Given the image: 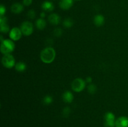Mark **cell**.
I'll return each mask as SVG.
<instances>
[{"instance_id": "obj_1", "label": "cell", "mask_w": 128, "mask_h": 127, "mask_svg": "<svg viewBox=\"0 0 128 127\" xmlns=\"http://www.w3.org/2000/svg\"><path fill=\"white\" fill-rule=\"evenodd\" d=\"M56 57V51L52 47H47L44 49L40 54V58L42 62L51 64L54 61Z\"/></svg>"}, {"instance_id": "obj_2", "label": "cell", "mask_w": 128, "mask_h": 127, "mask_svg": "<svg viewBox=\"0 0 128 127\" xmlns=\"http://www.w3.org/2000/svg\"><path fill=\"white\" fill-rule=\"evenodd\" d=\"M14 43L11 39H4L1 44V52L4 55L9 54L14 51Z\"/></svg>"}, {"instance_id": "obj_3", "label": "cell", "mask_w": 128, "mask_h": 127, "mask_svg": "<svg viewBox=\"0 0 128 127\" xmlns=\"http://www.w3.org/2000/svg\"><path fill=\"white\" fill-rule=\"evenodd\" d=\"M86 87V82L82 78H75L71 83V88L72 90L76 92H80L83 90Z\"/></svg>"}, {"instance_id": "obj_4", "label": "cell", "mask_w": 128, "mask_h": 127, "mask_svg": "<svg viewBox=\"0 0 128 127\" xmlns=\"http://www.w3.org/2000/svg\"><path fill=\"white\" fill-rule=\"evenodd\" d=\"M2 64L6 68H11L15 66V59L11 54L4 55L2 58Z\"/></svg>"}, {"instance_id": "obj_5", "label": "cell", "mask_w": 128, "mask_h": 127, "mask_svg": "<svg viewBox=\"0 0 128 127\" xmlns=\"http://www.w3.org/2000/svg\"><path fill=\"white\" fill-rule=\"evenodd\" d=\"M22 34L24 36H30L33 32V25L30 21H24L22 22L20 27Z\"/></svg>"}, {"instance_id": "obj_6", "label": "cell", "mask_w": 128, "mask_h": 127, "mask_svg": "<svg viewBox=\"0 0 128 127\" xmlns=\"http://www.w3.org/2000/svg\"><path fill=\"white\" fill-rule=\"evenodd\" d=\"M104 127H115V115L112 112H107L104 115Z\"/></svg>"}, {"instance_id": "obj_7", "label": "cell", "mask_w": 128, "mask_h": 127, "mask_svg": "<svg viewBox=\"0 0 128 127\" xmlns=\"http://www.w3.org/2000/svg\"><path fill=\"white\" fill-rule=\"evenodd\" d=\"M22 34V33L21 32V29H20L19 27H15L10 30L9 36H10V39L11 40L14 41H17L21 39Z\"/></svg>"}, {"instance_id": "obj_8", "label": "cell", "mask_w": 128, "mask_h": 127, "mask_svg": "<svg viewBox=\"0 0 128 127\" xmlns=\"http://www.w3.org/2000/svg\"><path fill=\"white\" fill-rule=\"evenodd\" d=\"M115 127H128V118L126 117H120L115 122Z\"/></svg>"}, {"instance_id": "obj_9", "label": "cell", "mask_w": 128, "mask_h": 127, "mask_svg": "<svg viewBox=\"0 0 128 127\" xmlns=\"http://www.w3.org/2000/svg\"><path fill=\"white\" fill-rule=\"evenodd\" d=\"M74 0H60V7L63 10H68L73 5Z\"/></svg>"}, {"instance_id": "obj_10", "label": "cell", "mask_w": 128, "mask_h": 127, "mask_svg": "<svg viewBox=\"0 0 128 127\" xmlns=\"http://www.w3.org/2000/svg\"><path fill=\"white\" fill-rule=\"evenodd\" d=\"M60 21H61L60 16L56 13H52L48 16V21L52 25L56 26V25L59 24Z\"/></svg>"}, {"instance_id": "obj_11", "label": "cell", "mask_w": 128, "mask_h": 127, "mask_svg": "<svg viewBox=\"0 0 128 127\" xmlns=\"http://www.w3.org/2000/svg\"><path fill=\"white\" fill-rule=\"evenodd\" d=\"M41 8L44 11L51 12L54 9V6L51 1H45L42 2V5H41Z\"/></svg>"}, {"instance_id": "obj_12", "label": "cell", "mask_w": 128, "mask_h": 127, "mask_svg": "<svg viewBox=\"0 0 128 127\" xmlns=\"http://www.w3.org/2000/svg\"><path fill=\"white\" fill-rule=\"evenodd\" d=\"M24 7L22 4H20L19 2H15L12 4L11 7V10L12 12L14 14H20L23 11Z\"/></svg>"}, {"instance_id": "obj_13", "label": "cell", "mask_w": 128, "mask_h": 127, "mask_svg": "<svg viewBox=\"0 0 128 127\" xmlns=\"http://www.w3.org/2000/svg\"><path fill=\"white\" fill-rule=\"evenodd\" d=\"M74 95L70 91H66L62 94V100L64 102L70 103L73 101Z\"/></svg>"}, {"instance_id": "obj_14", "label": "cell", "mask_w": 128, "mask_h": 127, "mask_svg": "<svg viewBox=\"0 0 128 127\" xmlns=\"http://www.w3.org/2000/svg\"><path fill=\"white\" fill-rule=\"evenodd\" d=\"M104 22V17L101 14H97L94 17V23L97 26H101Z\"/></svg>"}, {"instance_id": "obj_15", "label": "cell", "mask_w": 128, "mask_h": 127, "mask_svg": "<svg viewBox=\"0 0 128 127\" xmlns=\"http://www.w3.org/2000/svg\"><path fill=\"white\" fill-rule=\"evenodd\" d=\"M36 26L37 29L40 30H42L46 26V22L43 18L38 19L36 21Z\"/></svg>"}, {"instance_id": "obj_16", "label": "cell", "mask_w": 128, "mask_h": 127, "mask_svg": "<svg viewBox=\"0 0 128 127\" xmlns=\"http://www.w3.org/2000/svg\"><path fill=\"white\" fill-rule=\"evenodd\" d=\"M15 69L18 71V72H22L24 71H25V70L26 69V65L24 62H19L18 63L16 64L15 65Z\"/></svg>"}, {"instance_id": "obj_17", "label": "cell", "mask_w": 128, "mask_h": 127, "mask_svg": "<svg viewBox=\"0 0 128 127\" xmlns=\"http://www.w3.org/2000/svg\"><path fill=\"white\" fill-rule=\"evenodd\" d=\"M62 25L66 28H70V27H72L73 25V21L71 18H66L63 21Z\"/></svg>"}, {"instance_id": "obj_18", "label": "cell", "mask_w": 128, "mask_h": 127, "mask_svg": "<svg viewBox=\"0 0 128 127\" xmlns=\"http://www.w3.org/2000/svg\"><path fill=\"white\" fill-rule=\"evenodd\" d=\"M96 90H97V87L93 83H90L88 86V91L90 94H94V93H96Z\"/></svg>"}, {"instance_id": "obj_19", "label": "cell", "mask_w": 128, "mask_h": 127, "mask_svg": "<svg viewBox=\"0 0 128 127\" xmlns=\"http://www.w3.org/2000/svg\"><path fill=\"white\" fill-rule=\"evenodd\" d=\"M0 31L3 33H7L10 31V27L7 23H4L0 24Z\"/></svg>"}, {"instance_id": "obj_20", "label": "cell", "mask_w": 128, "mask_h": 127, "mask_svg": "<svg viewBox=\"0 0 128 127\" xmlns=\"http://www.w3.org/2000/svg\"><path fill=\"white\" fill-rule=\"evenodd\" d=\"M52 102H53V98H52V97L51 96L46 95L43 98V103L45 105H48L51 104L52 103Z\"/></svg>"}, {"instance_id": "obj_21", "label": "cell", "mask_w": 128, "mask_h": 127, "mask_svg": "<svg viewBox=\"0 0 128 127\" xmlns=\"http://www.w3.org/2000/svg\"><path fill=\"white\" fill-rule=\"evenodd\" d=\"M53 34L56 37H60L62 35V31L61 28L60 27H57V28L55 29L53 31Z\"/></svg>"}, {"instance_id": "obj_22", "label": "cell", "mask_w": 128, "mask_h": 127, "mask_svg": "<svg viewBox=\"0 0 128 127\" xmlns=\"http://www.w3.org/2000/svg\"><path fill=\"white\" fill-rule=\"evenodd\" d=\"M28 17L29 18L31 19H33L36 17V12H35L34 10H29L28 12Z\"/></svg>"}, {"instance_id": "obj_23", "label": "cell", "mask_w": 128, "mask_h": 127, "mask_svg": "<svg viewBox=\"0 0 128 127\" xmlns=\"http://www.w3.org/2000/svg\"><path fill=\"white\" fill-rule=\"evenodd\" d=\"M70 112H71V110L69 107H65L63 109V111H62V115H63L64 117H68L69 115H70Z\"/></svg>"}, {"instance_id": "obj_24", "label": "cell", "mask_w": 128, "mask_h": 127, "mask_svg": "<svg viewBox=\"0 0 128 127\" xmlns=\"http://www.w3.org/2000/svg\"><path fill=\"white\" fill-rule=\"evenodd\" d=\"M5 12H6V7L4 5L1 4L0 6V15L1 16H4Z\"/></svg>"}, {"instance_id": "obj_25", "label": "cell", "mask_w": 128, "mask_h": 127, "mask_svg": "<svg viewBox=\"0 0 128 127\" xmlns=\"http://www.w3.org/2000/svg\"><path fill=\"white\" fill-rule=\"evenodd\" d=\"M32 0H22V4L24 6H29L32 4Z\"/></svg>"}, {"instance_id": "obj_26", "label": "cell", "mask_w": 128, "mask_h": 127, "mask_svg": "<svg viewBox=\"0 0 128 127\" xmlns=\"http://www.w3.org/2000/svg\"><path fill=\"white\" fill-rule=\"evenodd\" d=\"M8 19L6 18V17H5L4 16H0V24L4 23H7Z\"/></svg>"}, {"instance_id": "obj_27", "label": "cell", "mask_w": 128, "mask_h": 127, "mask_svg": "<svg viewBox=\"0 0 128 127\" xmlns=\"http://www.w3.org/2000/svg\"><path fill=\"white\" fill-rule=\"evenodd\" d=\"M86 83H89V84H90V83H92V78H91V77H86Z\"/></svg>"}, {"instance_id": "obj_28", "label": "cell", "mask_w": 128, "mask_h": 127, "mask_svg": "<svg viewBox=\"0 0 128 127\" xmlns=\"http://www.w3.org/2000/svg\"><path fill=\"white\" fill-rule=\"evenodd\" d=\"M40 16H41V18H44L46 16V14H45V12H42L40 14Z\"/></svg>"}, {"instance_id": "obj_29", "label": "cell", "mask_w": 128, "mask_h": 127, "mask_svg": "<svg viewBox=\"0 0 128 127\" xmlns=\"http://www.w3.org/2000/svg\"><path fill=\"white\" fill-rule=\"evenodd\" d=\"M76 1H80V0H76Z\"/></svg>"}]
</instances>
